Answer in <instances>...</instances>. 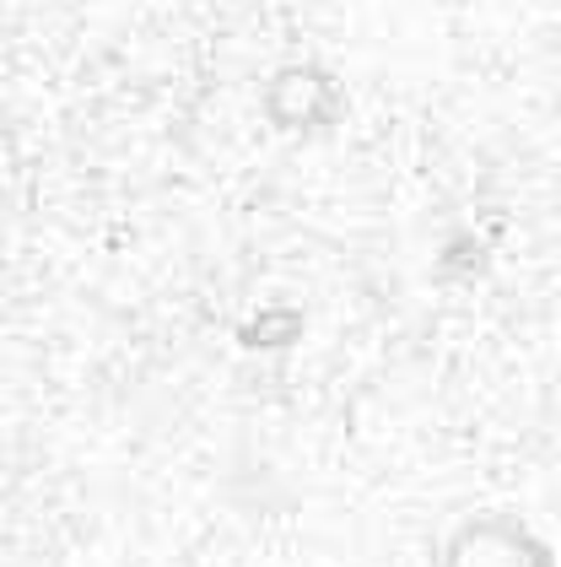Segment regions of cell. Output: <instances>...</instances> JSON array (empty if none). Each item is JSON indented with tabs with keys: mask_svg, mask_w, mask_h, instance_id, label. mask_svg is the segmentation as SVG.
<instances>
[{
	"mask_svg": "<svg viewBox=\"0 0 561 567\" xmlns=\"http://www.w3.org/2000/svg\"><path fill=\"white\" fill-rule=\"evenodd\" d=\"M432 567H561L557 546L518 508H475L448 524Z\"/></svg>",
	"mask_w": 561,
	"mask_h": 567,
	"instance_id": "6da1fadb",
	"label": "cell"
},
{
	"mask_svg": "<svg viewBox=\"0 0 561 567\" xmlns=\"http://www.w3.org/2000/svg\"><path fill=\"white\" fill-rule=\"evenodd\" d=\"M345 92L319 65H281L264 87V114L281 135H330L345 120Z\"/></svg>",
	"mask_w": 561,
	"mask_h": 567,
	"instance_id": "7a4b0ae2",
	"label": "cell"
}]
</instances>
